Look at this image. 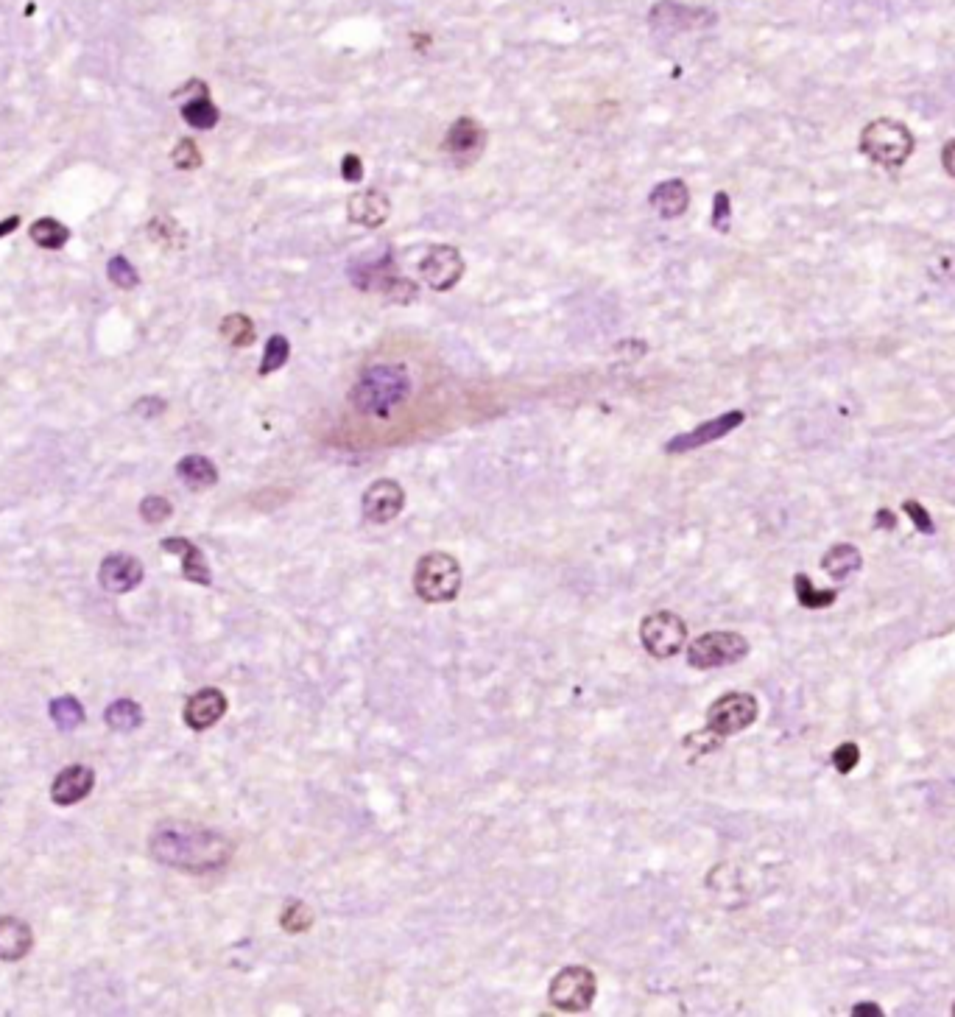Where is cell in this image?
Masks as SVG:
<instances>
[{
  "label": "cell",
  "instance_id": "1",
  "mask_svg": "<svg viewBox=\"0 0 955 1017\" xmlns=\"http://www.w3.org/2000/svg\"><path fill=\"white\" fill-rule=\"evenodd\" d=\"M151 855L171 869H182L190 875L218 872L232 861L235 844L227 833L193 822H162L148 836Z\"/></svg>",
  "mask_w": 955,
  "mask_h": 1017
},
{
  "label": "cell",
  "instance_id": "2",
  "mask_svg": "<svg viewBox=\"0 0 955 1017\" xmlns=\"http://www.w3.org/2000/svg\"><path fill=\"white\" fill-rule=\"evenodd\" d=\"M411 375L403 364H375L352 386V406L364 417H391L411 397Z\"/></svg>",
  "mask_w": 955,
  "mask_h": 1017
},
{
  "label": "cell",
  "instance_id": "3",
  "mask_svg": "<svg viewBox=\"0 0 955 1017\" xmlns=\"http://www.w3.org/2000/svg\"><path fill=\"white\" fill-rule=\"evenodd\" d=\"M757 713H760V705L754 699L752 693L743 691H732L724 693L721 699H715L710 710H707V727L701 735H687L685 744H699V752L704 749V741L713 738V744L718 746L724 738L735 733H743L746 727H752L757 721Z\"/></svg>",
  "mask_w": 955,
  "mask_h": 1017
},
{
  "label": "cell",
  "instance_id": "4",
  "mask_svg": "<svg viewBox=\"0 0 955 1017\" xmlns=\"http://www.w3.org/2000/svg\"><path fill=\"white\" fill-rule=\"evenodd\" d=\"M914 132L897 118H875L861 132V151L883 168H902L914 154Z\"/></svg>",
  "mask_w": 955,
  "mask_h": 1017
},
{
  "label": "cell",
  "instance_id": "5",
  "mask_svg": "<svg viewBox=\"0 0 955 1017\" xmlns=\"http://www.w3.org/2000/svg\"><path fill=\"white\" fill-rule=\"evenodd\" d=\"M414 590L425 604H447L461 593V565L456 556L431 551L414 568Z\"/></svg>",
  "mask_w": 955,
  "mask_h": 1017
},
{
  "label": "cell",
  "instance_id": "6",
  "mask_svg": "<svg viewBox=\"0 0 955 1017\" xmlns=\"http://www.w3.org/2000/svg\"><path fill=\"white\" fill-rule=\"evenodd\" d=\"M746 654H749V640L738 632H707L690 643L687 663L699 671H713V668L740 663Z\"/></svg>",
  "mask_w": 955,
  "mask_h": 1017
},
{
  "label": "cell",
  "instance_id": "7",
  "mask_svg": "<svg viewBox=\"0 0 955 1017\" xmlns=\"http://www.w3.org/2000/svg\"><path fill=\"white\" fill-rule=\"evenodd\" d=\"M595 992H598L595 973L590 967L573 964V967H565L553 976L548 1001L559 1012H587L595 1001Z\"/></svg>",
  "mask_w": 955,
  "mask_h": 1017
},
{
  "label": "cell",
  "instance_id": "8",
  "mask_svg": "<svg viewBox=\"0 0 955 1017\" xmlns=\"http://www.w3.org/2000/svg\"><path fill=\"white\" fill-rule=\"evenodd\" d=\"M685 640L687 624L676 612H654V615L643 618V624H640V643L657 660H668L673 654H679Z\"/></svg>",
  "mask_w": 955,
  "mask_h": 1017
},
{
  "label": "cell",
  "instance_id": "9",
  "mask_svg": "<svg viewBox=\"0 0 955 1017\" xmlns=\"http://www.w3.org/2000/svg\"><path fill=\"white\" fill-rule=\"evenodd\" d=\"M419 277L431 285L433 291H450L464 277V258L456 246H433L425 258L419 260Z\"/></svg>",
  "mask_w": 955,
  "mask_h": 1017
},
{
  "label": "cell",
  "instance_id": "10",
  "mask_svg": "<svg viewBox=\"0 0 955 1017\" xmlns=\"http://www.w3.org/2000/svg\"><path fill=\"white\" fill-rule=\"evenodd\" d=\"M707 23H715V14L707 9H693L685 3H673V0H662L654 3V9L648 12V26L660 34H676V31H693V28H704Z\"/></svg>",
  "mask_w": 955,
  "mask_h": 1017
},
{
  "label": "cell",
  "instance_id": "11",
  "mask_svg": "<svg viewBox=\"0 0 955 1017\" xmlns=\"http://www.w3.org/2000/svg\"><path fill=\"white\" fill-rule=\"evenodd\" d=\"M743 420H746L743 411H727V414H721V417H715V420L701 422V425H696V428L687 431V434L673 436L671 442L665 445V453L676 456V453H690V450L704 448V445L718 442V439H724L727 434H732L735 428L743 425Z\"/></svg>",
  "mask_w": 955,
  "mask_h": 1017
},
{
  "label": "cell",
  "instance_id": "12",
  "mask_svg": "<svg viewBox=\"0 0 955 1017\" xmlns=\"http://www.w3.org/2000/svg\"><path fill=\"white\" fill-rule=\"evenodd\" d=\"M484 146L486 129L470 115H461L444 135V151L458 163H475L481 157Z\"/></svg>",
  "mask_w": 955,
  "mask_h": 1017
},
{
  "label": "cell",
  "instance_id": "13",
  "mask_svg": "<svg viewBox=\"0 0 955 1017\" xmlns=\"http://www.w3.org/2000/svg\"><path fill=\"white\" fill-rule=\"evenodd\" d=\"M143 562L132 554H109L104 556L101 568H98V582L107 593L123 596L129 590H135L137 584L143 582Z\"/></svg>",
  "mask_w": 955,
  "mask_h": 1017
},
{
  "label": "cell",
  "instance_id": "14",
  "mask_svg": "<svg viewBox=\"0 0 955 1017\" xmlns=\"http://www.w3.org/2000/svg\"><path fill=\"white\" fill-rule=\"evenodd\" d=\"M405 489L394 478H380L364 492V517L372 523H389L403 512Z\"/></svg>",
  "mask_w": 955,
  "mask_h": 1017
},
{
  "label": "cell",
  "instance_id": "15",
  "mask_svg": "<svg viewBox=\"0 0 955 1017\" xmlns=\"http://www.w3.org/2000/svg\"><path fill=\"white\" fill-rule=\"evenodd\" d=\"M224 713H227V696L218 691V688H202V691L188 696L185 710H182V719H185L190 730L204 733V730L216 727L218 721L224 719Z\"/></svg>",
  "mask_w": 955,
  "mask_h": 1017
},
{
  "label": "cell",
  "instance_id": "16",
  "mask_svg": "<svg viewBox=\"0 0 955 1017\" xmlns=\"http://www.w3.org/2000/svg\"><path fill=\"white\" fill-rule=\"evenodd\" d=\"M391 202L383 190H358L352 193L347 202V216L352 224L366 227V230H377L389 221Z\"/></svg>",
  "mask_w": 955,
  "mask_h": 1017
},
{
  "label": "cell",
  "instance_id": "17",
  "mask_svg": "<svg viewBox=\"0 0 955 1017\" xmlns=\"http://www.w3.org/2000/svg\"><path fill=\"white\" fill-rule=\"evenodd\" d=\"M93 786H95L93 769L76 763V766H68V769H62V772L56 774V780L51 783V800H54L56 805H62V808H68V805H76V802H81L84 797H90Z\"/></svg>",
  "mask_w": 955,
  "mask_h": 1017
},
{
  "label": "cell",
  "instance_id": "18",
  "mask_svg": "<svg viewBox=\"0 0 955 1017\" xmlns=\"http://www.w3.org/2000/svg\"><path fill=\"white\" fill-rule=\"evenodd\" d=\"M162 551L176 554L182 559V576L188 582L202 584V587L213 584V573H210V565L204 562L202 548L196 543H190L188 537H168V540H162Z\"/></svg>",
  "mask_w": 955,
  "mask_h": 1017
},
{
  "label": "cell",
  "instance_id": "19",
  "mask_svg": "<svg viewBox=\"0 0 955 1017\" xmlns=\"http://www.w3.org/2000/svg\"><path fill=\"white\" fill-rule=\"evenodd\" d=\"M34 948V934L17 917H0V962H20Z\"/></svg>",
  "mask_w": 955,
  "mask_h": 1017
},
{
  "label": "cell",
  "instance_id": "20",
  "mask_svg": "<svg viewBox=\"0 0 955 1017\" xmlns=\"http://www.w3.org/2000/svg\"><path fill=\"white\" fill-rule=\"evenodd\" d=\"M648 204L654 207L657 216L679 218L690 207V190L682 179H665L648 193Z\"/></svg>",
  "mask_w": 955,
  "mask_h": 1017
},
{
  "label": "cell",
  "instance_id": "21",
  "mask_svg": "<svg viewBox=\"0 0 955 1017\" xmlns=\"http://www.w3.org/2000/svg\"><path fill=\"white\" fill-rule=\"evenodd\" d=\"M861 565H863L861 551L849 543L833 545L827 554L821 556V570H824L830 579H835V582H847L849 576H855V573L861 570Z\"/></svg>",
  "mask_w": 955,
  "mask_h": 1017
},
{
  "label": "cell",
  "instance_id": "22",
  "mask_svg": "<svg viewBox=\"0 0 955 1017\" xmlns=\"http://www.w3.org/2000/svg\"><path fill=\"white\" fill-rule=\"evenodd\" d=\"M176 475H179V481H182L188 489H193V492H204V489L216 487L218 484V467L210 462L207 456H199V453L185 456L182 462L176 464Z\"/></svg>",
  "mask_w": 955,
  "mask_h": 1017
},
{
  "label": "cell",
  "instance_id": "23",
  "mask_svg": "<svg viewBox=\"0 0 955 1017\" xmlns=\"http://www.w3.org/2000/svg\"><path fill=\"white\" fill-rule=\"evenodd\" d=\"M182 118H185V123L188 126H193V129H202V132H207V129H213L218 123V107L210 101V93H207V84H202L199 90H196V95H190L188 101L182 104Z\"/></svg>",
  "mask_w": 955,
  "mask_h": 1017
},
{
  "label": "cell",
  "instance_id": "24",
  "mask_svg": "<svg viewBox=\"0 0 955 1017\" xmlns=\"http://www.w3.org/2000/svg\"><path fill=\"white\" fill-rule=\"evenodd\" d=\"M104 721L115 733H132V730H137L143 724V707L132 702V699H118V702H112L107 707Z\"/></svg>",
  "mask_w": 955,
  "mask_h": 1017
},
{
  "label": "cell",
  "instance_id": "25",
  "mask_svg": "<svg viewBox=\"0 0 955 1017\" xmlns=\"http://www.w3.org/2000/svg\"><path fill=\"white\" fill-rule=\"evenodd\" d=\"M28 235H31V241H34V244L42 246V249H51V252L62 249V246L70 241L68 227H65L62 221H56V218H51V216L37 218V221L31 224Z\"/></svg>",
  "mask_w": 955,
  "mask_h": 1017
},
{
  "label": "cell",
  "instance_id": "26",
  "mask_svg": "<svg viewBox=\"0 0 955 1017\" xmlns=\"http://www.w3.org/2000/svg\"><path fill=\"white\" fill-rule=\"evenodd\" d=\"M794 590L799 604L805 610H824V607H833L835 598H838V590H821L816 584L810 582L805 573H796L794 576Z\"/></svg>",
  "mask_w": 955,
  "mask_h": 1017
},
{
  "label": "cell",
  "instance_id": "27",
  "mask_svg": "<svg viewBox=\"0 0 955 1017\" xmlns=\"http://www.w3.org/2000/svg\"><path fill=\"white\" fill-rule=\"evenodd\" d=\"M51 721H54L62 733H70V730H76V727L84 724V707H81L79 699L70 696V693L56 696L54 702H51Z\"/></svg>",
  "mask_w": 955,
  "mask_h": 1017
},
{
  "label": "cell",
  "instance_id": "28",
  "mask_svg": "<svg viewBox=\"0 0 955 1017\" xmlns=\"http://www.w3.org/2000/svg\"><path fill=\"white\" fill-rule=\"evenodd\" d=\"M218 333L232 344V347H249L255 344V322L246 313H229L221 319Z\"/></svg>",
  "mask_w": 955,
  "mask_h": 1017
},
{
  "label": "cell",
  "instance_id": "29",
  "mask_svg": "<svg viewBox=\"0 0 955 1017\" xmlns=\"http://www.w3.org/2000/svg\"><path fill=\"white\" fill-rule=\"evenodd\" d=\"M288 355H291V344L285 336L274 333L269 341H266V350H263V361H260V375L266 378L271 372L283 369L288 364Z\"/></svg>",
  "mask_w": 955,
  "mask_h": 1017
},
{
  "label": "cell",
  "instance_id": "30",
  "mask_svg": "<svg viewBox=\"0 0 955 1017\" xmlns=\"http://www.w3.org/2000/svg\"><path fill=\"white\" fill-rule=\"evenodd\" d=\"M280 925L283 931L288 934H305L310 925H313V911L299 903V900H288V906L283 909V917H280Z\"/></svg>",
  "mask_w": 955,
  "mask_h": 1017
},
{
  "label": "cell",
  "instance_id": "31",
  "mask_svg": "<svg viewBox=\"0 0 955 1017\" xmlns=\"http://www.w3.org/2000/svg\"><path fill=\"white\" fill-rule=\"evenodd\" d=\"M107 277L112 280V283L118 285V288H123V291H132V288H137V285H140V274H137L135 266L123 258V255H115V258L109 260Z\"/></svg>",
  "mask_w": 955,
  "mask_h": 1017
},
{
  "label": "cell",
  "instance_id": "32",
  "mask_svg": "<svg viewBox=\"0 0 955 1017\" xmlns=\"http://www.w3.org/2000/svg\"><path fill=\"white\" fill-rule=\"evenodd\" d=\"M171 160H174L179 171H196L202 165V151H199V146L190 137H182L176 143V149L171 151Z\"/></svg>",
  "mask_w": 955,
  "mask_h": 1017
},
{
  "label": "cell",
  "instance_id": "33",
  "mask_svg": "<svg viewBox=\"0 0 955 1017\" xmlns=\"http://www.w3.org/2000/svg\"><path fill=\"white\" fill-rule=\"evenodd\" d=\"M171 515H174V506H171L168 498H162V495H146V498L140 501V517H143L146 523H165Z\"/></svg>",
  "mask_w": 955,
  "mask_h": 1017
},
{
  "label": "cell",
  "instance_id": "34",
  "mask_svg": "<svg viewBox=\"0 0 955 1017\" xmlns=\"http://www.w3.org/2000/svg\"><path fill=\"white\" fill-rule=\"evenodd\" d=\"M858 763H861V749H858V744H852V741L841 744L833 752V766L841 774L855 772V766H858Z\"/></svg>",
  "mask_w": 955,
  "mask_h": 1017
},
{
  "label": "cell",
  "instance_id": "35",
  "mask_svg": "<svg viewBox=\"0 0 955 1017\" xmlns=\"http://www.w3.org/2000/svg\"><path fill=\"white\" fill-rule=\"evenodd\" d=\"M902 509H905V515L911 517V523H914L916 529L922 531V534H933V531H936L933 517L928 515V509H925V506H922L919 501H905L902 503Z\"/></svg>",
  "mask_w": 955,
  "mask_h": 1017
},
{
  "label": "cell",
  "instance_id": "36",
  "mask_svg": "<svg viewBox=\"0 0 955 1017\" xmlns=\"http://www.w3.org/2000/svg\"><path fill=\"white\" fill-rule=\"evenodd\" d=\"M729 218H732V207H729V196L724 193V190H718L715 193V202H713V227L718 232H727L729 230Z\"/></svg>",
  "mask_w": 955,
  "mask_h": 1017
},
{
  "label": "cell",
  "instance_id": "37",
  "mask_svg": "<svg viewBox=\"0 0 955 1017\" xmlns=\"http://www.w3.org/2000/svg\"><path fill=\"white\" fill-rule=\"evenodd\" d=\"M341 177L347 179V182H355V185L364 179V163H361L358 154H347V157L341 160Z\"/></svg>",
  "mask_w": 955,
  "mask_h": 1017
},
{
  "label": "cell",
  "instance_id": "38",
  "mask_svg": "<svg viewBox=\"0 0 955 1017\" xmlns=\"http://www.w3.org/2000/svg\"><path fill=\"white\" fill-rule=\"evenodd\" d=\"M162 411H165V400H160V397H143L135 403V414H140V417H157Z\"/></svg>",
  "mask_w": 955,
  "mask_h": 1017
},
{
  "label": "cell",
  "instance_id": "39",
  "mask_svg": "<svg viewBox=\"0 0 955 1017\" xmlns=\"http://www.w3.org/2000/svg\"><path fill=\"white\" fill-rule=\"evenodd\" d=\"M942 165H944V171H947V174H950V177L955 179V137H953V140H947V143H944Z\"/></svg>",
  "mask_w": 955,
  "mask_h": 1017
},
{
  "label": "cell",
  "instance_id": "40",
  "mask_svg": "<svg viewBox=\"0 0 955 1017\" xmlns=\"http://www.w3.org/2000/svg\"><path fill=\"white\" fill-rule=\"evenodd\" d=\"M866 1015L883 1017V1009H880L877 1004H866V1001H863V1004H855V1009H852V1017H866Z\"/></svg>",
  "mask_w": 955,
  "mask_h": 1017
},
{
  "label": "cell",
  "instance_id": "41",
  "mask_svg": "<svg viewBox=\"0 0 955 1017\" xmlns=\"http://www.w3.org/2000/svg\"><path fill=\"white\" fill-rule=\"evenodd\" d=\"M17 227H20V216H6L0 221V238H9Z\"/></svg>",
  "mask_w": 955,
  "mask_h": 1017
},
{
  "label": "cell",
  "instance_id": "42",
  "mask_svg": "<svg viewBox=\"0 0 955 1017\" xmlns=\"http://www.w3.org/2000/svg\"><path fill=\"white\" fill-rule=\"evenodd\" d=\"M877 526H880V529H894V526H897V517H894V512L880 509V512H877Z\"/></svg>",
  "mask_w": 955,
  "mask_h": 1017
},
{
  "label": "cell",
  "instance_id": "43",
  "mask_svg": "<svg viewBox=\"0 0 955 1017\" xmlns=\"http://www.w3.org/2000/svg\"><path fill=\"white\" fill-rule=\"evenodd\" d=\"M953 1015H955V1004H953Z\"/></svg>",
  "mask_w": 955,
  "mask_h": 1017
}]
</instances>
